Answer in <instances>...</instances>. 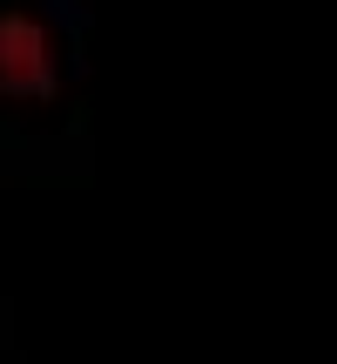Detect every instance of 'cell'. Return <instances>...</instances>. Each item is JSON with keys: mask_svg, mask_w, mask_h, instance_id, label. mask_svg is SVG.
<instances>
[{"mask_svg": "<svg viewBox=\"0 0 337 364\" xmlns=\"http://www.w3.org/2000/svg\"><path fill=\"white\" fill-rule=\"evenodd\" d=\"M68 88V34L41 0H0V108H54Z\"/></svg>", "mask_w": 337, "mask_h": 364, "instance_id": "6da1fadb", "label": "cell"}]
</instances>
